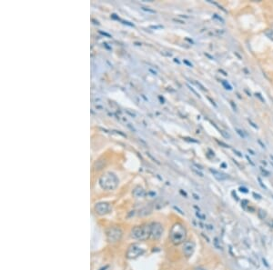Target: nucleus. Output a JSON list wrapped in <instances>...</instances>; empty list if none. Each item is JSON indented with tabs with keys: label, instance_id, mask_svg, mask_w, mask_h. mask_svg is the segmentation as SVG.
Wrapping results in <instances>:
<instances>
[{
	"label": "nucleus",
	"instance_id": "f257e3e1",
	"mask_svg": "<svg viewBox=\"0 0 273 270\" xmlns=\"http://www.w3.org/2000/svg\"><path fill=\"white\" fill-rule=\"evenodd\" d=\"M169 237L171 242L176 245L183 244L187 237V230L185 226L181 223H175L170 229Z\"/></svg>",
	"mask_w": 273,
	"mask_h": 270
},
{
	"label": "nucleus",
	"instance_id": "f03ea898",
	"mask_svg": "<svg viewBox=\"0 0 273 270\" xmlns=\"http://www.w3.org/2000/svg\"><path fill=\"white\" fill-rule=\"evenodd\" d=\"M131 236L136 240H146L150 237V225H136L131 230Z\"/></svg>",
	"mask_w": 273,
	"mask_h": 270
},
{
	"label": "nucleus",
	"instance_id": "7ed1b4c3",
	"mask_svg": "<svg viewBox=\"0 0 273 270\" xmlns=\"http://www.w3.org/2000/svg\"><path fill=\"white\" fill-rule=\"evenodd\" d=\"M99 183H100V185L102 188L106 189V190H112L117 185L118 179L116 178V176L114 174L106 173L100 177Z\"/></svg>",
	"mask_w": 273,
	"mask_h": 270
},
{
	"label": "nucleus",
	"instance_id": "20e7f679",
	"mask_svg": "<svg viewBox=\"0 0 273 270\" xmlns=\"http://www.w3.org/2000/svg\"><path fill=\"white\" fill-rule=\"evenodd\" d=\"M122 237V230L119 227L113 226L107 229L106 231V238L110 243H116L119 241Z\"/></svg>",
	"mask_w": 273,
	"mask_h": 270
},
{
	"label": "nucleus",
	"instance_id": "39448f33",
	"mask_svg": "<svg viewBox=\"0 0 273 270\" xmlns=\"http://www.w3.org/2000/svg\"><path fill=\"white\" fill-rule=\"evenodd\" d=\"M163 235V226L160 223L154 222L150 224V237L153 239H159Z\"/></svg>",
	"mask_w": 273,
	"mask_h": 270
},
{
	"label": "nucleus",
	"instance_id": "423d86ee",
	"mask_svg": "<svg viewBox=\"0 0 273 270\" xmlns=\"http://www.w3.org/2000/svg\"><path fill=\"white\" fill-rule=\"evenodd\" d=\"M143 253H144L143 248L140 247L138 245L134 244V245H131L128 247V249L126 251V256L128 258H136V257L141 255Z\"/></svg>",
	"mask_w": 273,
	"mask_h": 270
},
{
	"label": "nucleus",
	"instance_id": "0eeeda50",
	"mask_svg": "<svg viewBox=\"0 0 273 270\" xmlns=\"http://www.w3.org/2000/svg\"><path fill=\"white\" fill-rule=\"evenodd\" d=\"M195 251V245L192 241L187 240L182 245V252L186 257H190Z\"/></svg>",
	"mask_w": 273,
	"mask_h": 270
},
{
	"label": "nucleus",
	"instance_id": "6e6552de",
	"mask_svg": "<svg viewBox=\"0 0 273 270\" xmlns=\"http://www.w3.org/2000/svg\"><path fill=\"white\" fill-rule=\"evenodd\" d=\"M95 210L99 215L106 214L109 211V205L106 203H98L95 206Z\"/></svg>",
	"mask_w": 273,
	"mask_h": 270
},
{
	"label": "nucleus",
	"instance_id": "1a4fd4ad",
	"mask_svg": "<svg viewBox=\"0 0 273 270\" xmlns=\"http://www.w3.org/2000/svg\"><path fill=\"white\" fill-rule=\"evenodd\" d=\"M209 171H210L211 174L214 175V177L217 178V179L219 180V181H223V180H227V179H229V178H230L228 175H227V174H225V173H222V172H219V171H217V170H215V169L210 168Z\"/></svg>",
	"mask_w": 273,
	"mask_h": 270
},
{
	"label": "nucleus",
	"instance_id": "9d476101",
	"mask_svg": "<svg viewBox=\"0 0 273 270\" xmlns=\"http://www.w3.org/2000/svg\"><path fill=\"white\" fill-rule=\"evenodd\" d=\"M213 245H214V246L217 248V249H218V250H222V245H221V244H220V241H219V239L217 238V237H215L214 238V241H213Z\"/></svg>",
	"mask_w": 273,
	"mask_h": 270
},
{
	"label": "nucleus",
	"instance_id": "9b49d317",
	"mask_svg": "<svg viewBox=\"0 0 273 270\" xmlns=\"http://www.w3.org/2000/svg\"><path fill=\"white\" fill-rule=\"evenodd\" d=\"M264 35H265L268 39H270V40L273 41V30H272V29H267V30H265Z\"/></svg>",
	"mask_w": 273,
	"mask_h": 270
},
{
	"label": "nucleus",
	"instance_id": "f8f14e48",
	"mask_svg": "<svg viewBox=\"0 0 273 270\" xmlns=\"http://www.w3.org/2000/svg\"><path fill=\"white\" fill-rule=\"evenodd\" d=\"M258 216L260 218V219H265L266 216H267V213L265 210L263 209H258Z\"/></svg>",
	"mask_w": 273,
	"mask_h": 270
},
{
	"label": "nucleus",
	"instance_id": "ddd939ff",
	"mask_svg": "<svg viewBox=\"0 0 273 270\" xmlns=\"http://www.w3.org/2000/svg\"><path fill=\"white\" fill-rule=\"evenodd\" d=\"M221 84H222V85L225 87V89H227V90H232V87H231V85L228 83V81H226V80H221Z\"/></svg>",
	"mask_w": 273,
	"mask_h": 270
},
{
	"label": "nucleus",
	"instance_id": "4468645a",
	"mask_svg": "<svg viewBox=\"0 0 273 270\" xmlns=\"http://www.w3.org/2000/svg\"><path fill=\"white\" fill-rule=\"evenodd\" d=\"M222 34H224V30H222V29H216V30H214V32H212V35H221Z\"/></svg>",
	"mask_w": 273,
	"mask_h": 270
},
{
	"label": "nucleus",
	"instance_id": "2eb2a0df",
	"mask_svg": "<svg viewBox=\"0 0 273 270\" xmlns=\"http://www.w3.org/2000/svg\"><path fill=\"white\" fill-rule=\"evenodd\" d=\"M235 130L237 131V133H238L242 138H246V135H245L244 131H242L241 129H238V128H235Z\"/></svg>",
	"mask_w": 273,
	"mask_h": 270
},
{
	"label": "nucleus",
	"instance_id": "dca6fc26",
	"mask_svg": "<svg viewBox=\"0 0 273 270\" xmlns=\"http://www.w3.org/2000/svg\"><path fill=\"white\" fill-rule=\"evenodd\" d=\"M213 17H214V18H216V19H217V20H218V21H219V22H221V23H222V24H224V23H225V21H224V19H223V18H222V17H221V16H219V15H217V14H214V15H213Z\"/></svg>",
	"mask_w": 273,
	"mask_h": 270
},
{
	"label": "nucleus",
	"instance_id": "f3484780",
	"mask_svg": "<svg viewBox=\"0 0 273 270\" xmlns=\"http://www.w3.org/2000/svg\"><path fill=\"white\" fill-rule=\"evenodd\" d=\"M258 184H259V185L262 187V188H264L265 190H268V188H267V186L263 184V182H262V180H261V178L260 177H258Z\"/></svg>",
	"mask_w": 273,
	"mask_h": 270
},
{
	"label": "nucleus",
	"instance_id": "a211bd4d",
	"mask_svg": "<svg viewBox=\"0 0 273 270\" xmlns=\"http://www.w3.org/2000/svg\"><path fill=\"white\" fill-rule=\"evenodd\" d=\"M259 169H260V171H261V173L265 175V176H268L269 175V172L268 171H267L266 169H264L263 167H259Z\"/></svg>",
	"mask_w": 273,
	"mask_h": 270
},
{
	"label": "nucleus",
	"instance_id": "6ab92c4d",
	"mask_svg": "<svg viewBox=\"0 0 273 270\" xmlns=\"http://www.w3.org/2000/svg\"><path fill=\"white\" fill-rule=\"evenodd\" d=\"M255 95H256V97H258V99H260V101H261V102L265 103V99H264V98L262 97L261 94H259V93H256V94H255Z\"/></svg>",
	"mask_w": 273,
	"mask_h": 270
},
{
	"label": "nucleus",
	"instance_id": "aec40b11",
	"mask_svg": "<svg viewBox=\"0 0 273 270\" xmlns=\"http://www.w3.org/2000/svg\"><path fill=\"white\" fill-rule=\"evenodd\" d=\"M196 215H197V216L198 218H200V219H202V220H205V218H206L205 215H204L203 214H201L200 212H198V211L196 213Z\"/></svg>",
	"mask_w": 273,
	"mask_h": 270
},
{
	"label": "nucleus",
	"instance_id": "412c9836",
	"mask_svg": "<svg viewBox=\"0 0 273 270\" xmlns=\"http://www.w3.org/2000/svg\"><path fill=\"white\" fill-rule=\"evenodd\" d=\"M220 133H221V135H222L224 137H226V138H229V137H230V135H229L228 133H226V131H224V130H220Z\"/></svg>",
	"mask_w": 273,
	"mask_h": 270
},
{
	"label": "nucleus",
	"instance_id": "4be33fe9",
	"mask_svg": "<svg viewBox=\"0 0 273 270\" xmlns=\"http://www.w3.org/2000/svg\"><path fill=\"white\" fill-rule=\"evenodd\" d=\"M238 189H239V191H240V192H242V193H245V194H247V193L248 192V188H246V187H244V186H240Z\"/></svg>",
	"mask_w": 273,
	"mask_h": 270
},
{
	"label": "nucleus",
	"instance_id": "5701e85b",
	"mask_svg": "<svg viewBox=\"0 0 273 270\" xmlns=\"http://www.w3.org/2000/svg\"><path fill=\"white\" fill-rule=\"evenodd\" d=\"M248 123L251 125V126H253L254 128H256V129H258V125L254 123V122H252V120L251 119H248Z\"/></svg>",
	"mask_w": 273,
	"mask_h": 270
},
{
	"label": "nucleus",
	"instance_id": "b1692460",
	"mask_svg": "<svg viewBox=\"0 0 273 270\" xmlns=\"http://www.w3.org/2000/svg\"><path fill=\"white\" fill-rule=\"evenodd\" d=\"M217 142L220 145H222L223 147H226V148H228V147H229L228 145H227V144H225V143H223V142H221V141H220V142H219V141H217Z\"/></svg>",
	"mask_w": 273,
	"mask_h": 270
},
{
	"label": "nucleus",
	"instance_id": "393cba45",
	"mask_svg": "<svg viewBox=\"0 0 273 270\" xmlns=\"http://www.w3.org/2000/svg\"><path fill=\"white\" fill-rule=\"evenodd\" d=\"M241 205H242L244 207H246V205H248V200H242V202H241Z\"/></svg>",
	"mask_w": 273,
	"mask_h": 270
},
{
	"label": "nucleus",
	"instance_id": "a878e982",
	"mask_svg": "<svg viewBox=\"0 0 273 270\" xmlns=\"http://www.w3.org/2000/svg\"><path fill=\"white\" fill-rule=\"evenodd\" d=\"M253 196H254V197H255L256 199H261V196H260V195H259L258 194H256L255 192L253 193Z\"/></svg>",
	"mask_w": 273,
	"mask_h": 270
},
{
	"label": "nucleus",
	"instance_id": "bb28decb",
	"mask_svg": "<svg viewBox=\"0 0 273 270\" xmlns=\"http://www.w3.org/2000/svg\"><path fill=\"white\" fill-rule=\"evenodd\" d=\"M230 105H232V107H233L234 111H237V106H236V105L234 104V102H233V101H230Z\"/></svg>",
	"mask_w": 273,
	"mask_h": 270
},
{
	"label": "nucleus",
	"instance_id": "cd10ccee",
	"mask_svg": "<svg viewBox=\"0 0 273 270\" xmlns=\"http://www.w3.org/2000/svg\"><path fill=\"white\" fill-rule=\"evenodd\" d=\"M262 262H263V264L267 266V267H268L269 265H268V262L266 261V259L265 258H262Z\"/></svg>",
	"mask_w": 273,
	"mask_h": 270
},
{
	"label": "nucleus",
	"instance_id": "c85d7f7f",
	"mask_svg": "<svg viewBox=\"0 0 273 270\" xmlns=\"http://www.w3.org/2000/svg\"><path fill=\"white\" fill-rule=\"evenodd\" d=\"M234 152L236 153V155H238V156L242 157V155H241V153H240V152H238V151H237V150H235V149H234Z\"/></svg>",
	"mask_w": 273,
	"mask_h": 270
},
{
	"label": "nucleus",
	"instance_id": "c756f323",
	"mask_svg": "<svg viewBox=\"0 0 273 270\" xmlns=\"http://www.w3.org/2000/svg\"><path fill=\"white\" fill-rule=\"evenodd\" d=\"M247 159H248V162H249V163H250V164H251L252 165H255V164H254V163H253V162L251 161V159H250V158H249L248 156H247Z\"/></svg>",
	"mask_w": 273,
	"mask_h": 270
},
{
	"label": "nucleus",
	"instance_id": "7c9ffc66",
	"mask_svg": "<svg viewBox=\"0 0 273 270\" xmlns=\"http://www.w3.org/2000/svg\"><path fill=\"white\" fill-rule=\"evenodd\" d=\"M208 99H209V100H210V102H211V104H213V105H214V106H216V107H217V105H216V103H215V102H214V101H213V100H211V99H210V98H209V97H208Z\"/></svg>",
	"mask_w": 273,
	"mask_h": 270
},
{
	"label": "nucleus",
	"instance_id": "2f4dec72",
	"mask_svg": "<svg viewBox=\"0 0 273 270\" xmlns=\"http://www.w3.org/2000/svg\"><path fill=\"white\" fill-rule=\"evenodd\" d=\"M195 270H207V269H205V268H203V267H197Z\"/></svg>",
	"mask_w": 273,
	"mask_h": 270
},
{
	"label": "nucleus",
	"instance_id": "473e14b6",
	"mask_svg": "<svg viewBox=\"0 0 273 270\" xmlns=\"http://www.w3.org/2000/svg\"><path fill=\"white\" fill-rule=\"evenodd\" d=\"M269 157H270V160H271L270 162H272V163H273V155H269Z\"/></svg>",
	"mask_w": 273,
	"mask_h": 270
},
{
	"label": "nucleus",
	"instance_id": "72a5a7b5",
	"mask_svg": "<svg viewBox=\"0 0 273 270\" xmlns=\"http://www.w3.org/2000/svg\"><path fill=\"white\" fill-rule=\"evenodd\" d=\"M258 143H259V144H260V145H262V147H263V148H265V145H263V144L261 143V141H260V140H258Z\"/></svg>",
	"mask_w": 273,
	"mask_h": 270
},
{
	"label": "nucleus",
	"instance_id": "f704fd0d",
	"mask_svg": "<svg viewBox=\"0 0 273 270\" xmlns=\"http://www.w3.org/2000/svg\"><path fill=\"white\" fill-rule=\"evenodd\" d=\"M248 152H250V153H251V155H255V154H254V152H253L252 150H250V149H248Z\"/></svg>",
	"mask_w": 273,
	"mask_h": 270
},
{
	"label": "nucleus",
	"instance_id": "c9c22d12",
	"mask_svg": "<svg viewBox=\"0 0 273 270\" xmlns=\"http://www.w3.org/2000/svg\"><path fill=\"white\" fill-rule=\"evenodd\" d=\"M221 166H222V167H226V165L223 163V164H221Z\"/></svg>",
	"mask_w": 273,
	"mask_h": 270
},
{
	"label": "nucleus",
	"instance_id": "e433bc0d",
	"mask_svg": "<svg viewBox=\"0 0 273 270\" xmlns=\"http://www.w3.org/2000/svg\"><path fill=\"white\" fill-rule=\"evenodd\" d=\"M272 197H273V195H272Z\"/></svg>",
	"mask_w": 273,
	"mask_h": 270
}]
</instances>
